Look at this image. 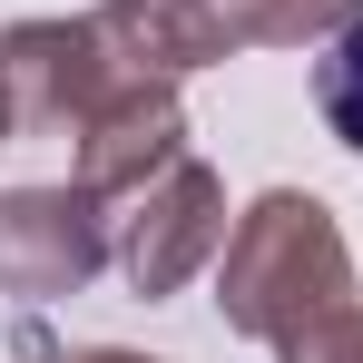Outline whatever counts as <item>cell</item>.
Segmentation results:
<instances>
[{"label": "cell", "instance_id": "obj_5", "mask_svg": "<svg viewBox=\"0 0 363 363\" xmlns=\"http://www.w3.org/2000/svg\"><path fill=\"white\" fill-rule=\"evenodd\" d=\"M79 138V186L89 196H138V186L157 177V167H177L186 157V108H177V79H157V69H128L118 89L89 108V118L69 128Z\"/></svg>", "mask_w": 363, "mask_h": 363}, {"label": "cell", "instance_id": "obj_2", "mask_svg": "<svg viewBox=\"0 0 363 363\" xmlns=\"http://www.w3.org/2000/svg\"><path fill=\"white\" fill-rule=\"evenodd\" d=\"M128 69H138V60L108 40L99 10L10 20V30H0V147H20V138H69Z\"/></svg>", "mask_w": 363, "mask_h": 363}, {"label": "cell", "instance_id": "obj_1", "mask_svg": "<svg viewBox=\"0 0 363 363\" xmlns=\"http://www.w3.org/2000/svg\"><path fill=\"white\" fill-rule=\"evenodd\" d=\"M363 304L354 285V245L334 226L324 196L304 186H265L226 226V255H216V314L236 324L255 354L275 363H324L334 324Z\"/></svg>", "mask_w": 363, "mask_h": 363}, {"label": "cell", "instance_id": "obj_3", "mask_svg": "<svg viewBox=\"0 0 363 363\" xmlns=\"http://www.w3.org/2000/svg\"><path fill=\"white\" fill-rule=\"evenodd\" d=\"M108 236H118V275H128V295L167 304L177 285H196V275L226 255V177L186 147L177 167H157L138 196H118Z\"/></svg>", "mask_w": 363, "mask_h": 363}, {"label": "cell", "instance_id": "obj_6", "mask_svg": "<svg viewBox=\"0 0 363 363\" xmlns=\"http://www.w3.org/2000/svg\"><path fill=\"white\" fill-rule=\"evenodd\" d=\"M236 10H245V0H99L108 40H118L138 69H157V79H186V69L236 60V50H245Z\"/></svg>", "mask_w": 363, "mask_h": 363}, {"label": "cell", "instance_id": "obj_8", "mask_svg": "<svg viewBox=\"0 0 363 363\" xmlns=\"http://www.w3.org/2000/svg\"><path fill=\"white\" fill-rule=\"evenodd\" d=\"M314 108H324V128L363 157V20L334 40V50H314Z\"/></svg>", "mask_w": 363, "mask_h": 363}, {"label": "cell", "instance_id": "obj_7", "mask_svg": "<svg viewBox=\"0 0 363 363\" xmlns=\"http://www.w3.org/2000/svg\"><path fill=\"white\" fill-rule=\"evenodd\" d=\"M363 20V0H245L236 10V40L245 50H334L344 30Z\"/></svg>", "mask_w": 363, "mask_h": 363}, {"label": "cell", "instance_id": "obj_9", "mask_svg": "<svg viewBox=\"0 0 363 363\" xmlns=\"http://www.w3.org/2000/svg\"><path fill=\"white\" fill-rule=\"evenodd\" d=\"M324 363H363V304L334 324V344H324Z\"/></svg>", "mask_w": 363, "mask_h": 363}, {"label": "cell", "instance_id": "obj_10", "mask_svg": "<svg viewBox=\"0 0 363 363\" xmlns=\"http://www.w3.org/2000/svg\"><path fill=\"white\" fill-rule=\"evenodd\" d=\"M50 363H157V354H128V344H69V354H50Z\"/></svg>", "mask_w": 363, "mask_h": 363}, {"label": "cell", "instance_id": "obj_4", "mask_svg": "<svg viewBox=\"0 0 363 363\" xmlns=\"http://www.w3.org/2000/svg\"><path fill=\"white\" fill-rule=\"evenodd\" d=\"M99 265H118V236H108V196L89 186H0V295L50 304L79 295Z\"/></svg>", "mask_w": 363, "mask_h": 363}]
</instances>
